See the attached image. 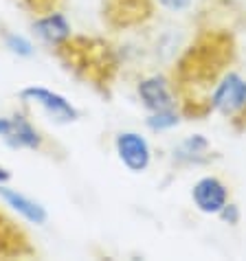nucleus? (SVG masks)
Instances as JSON below:
<instances>
[{
  "instance_id": "6e6552de",
  "label": "nucleus",
  "mask_w": 246,
  "mask_h": 261,
  "mask_svg": "<svg viewBox=\"0 0 246 261\" xmlns=\"http://www.w3.org/2000/svg\"><path fill=\"white\" fill-rule=\"evenodd\" d=\"M35 33L40 35L48 44H64L70 38V24L62 13H46V16H38V20L33 22Z\"/></svg>"
},
{
  "instance_id": "20e7f679",
  "label": "nucleus",
  "mask_w": 246,
  "mask_h": 261,
  "mask_svg": "<svg viewBox=\"0 0 246 261\" xmlns=\"http://www.w3.org/2000/svg\"><path fill=\"white\" fill-rule=\"evenodd\" d=\"M114 147H117L119 161L128 167L130 171L141 173L150 167L152 161V149L150 143L143 139L141 134L136 132H121L114 141Z\"/></svg>"
},
{
  "instance_id": "f03ea898",
  "label": "nucleus",
  "mask_w": 246,
  "mask_h": 261,
  "mask_svg": "<svg viewBox=\"0 0 246 261\" xmlns=\"http://www.w3.org/2000/svg\"><path fill=\"white\" fill-rule=\"evenodd\" d=\"M20 97L24 101H31V103H38L42 110L46 114H51L57 123H73L79 119L77 108L53 90L40 88V86H29V88H24L20 92Z\"/></svg>"
},
{
  "instance_id": "2eb2a0df",
  "label": "nucleus",
  "mask_w": 246,
  "mask_h": 261,
  "mask_svg": "<svg viewBox=\"0 0 246 261\" xmlns=\"http://www.w3.org/2000/svg\"><path fill=\"white\" fill-rule=\"evenodd\" d=\"M9 180H11V171H9V169H5V167H0V185L9 182Z\"/></svg>"
},
{
  "instance_id": "39448f33",
  "label": "nucleus",
  "mask_w": 246,
  "mask_h": 261,
  "mask_svg": "<svg viewBox=\"0 0 246 261\" xmlns=\"http://www.w3.org/2000/svg\"><path fill=\"white\" fill-rule=\"evenodd\" d=\"M191 198L200 213L218 215L224 208V204L229 202V189L224 187L222 180H218L215 176H205L193 185Z\"/></svg>"
},
{
  "instance_id": "ddd939ff",
  "label": "nucleus",
  "mask_w": 246,
  "mask_h": 261,
  "mask_svg": "<svg viewBox=\"0 0 246 261\" xmlns=\"http://www.w3.org/2000/svg\"><path fill=\"white\" fill-rule=\"evenodd\" d=\"M218 215H220L227 224H237V222H240V208H237L235 204H229V202L224 204V208H222Z\"/></svg>"
},
{
  "instance_id": "423d86ee",
  "label": "nucleus",
  "mask_w": 246,
  "mask_h": 261,
  "mask_svg": "<svg viewBox=\"0 0 246 261\" xmlns=\"http://www.w3.org/2000/svg\"><path fill=\"white\" fill-rule=\"evenodd\" d=\"M139 97L143 101V106L147 108L150 112H158V110H171L176 106L171 95V88L165 77H147L139 84Z\"/></svg>"
},
{
  "instance_id": "f257e3e1",
  "label": "nucleus",
  "mask_w": 246,
  "mask_h": 261,
  "mask_svg": "<svg viewBox=\"0 0 246 261\" xmlns=\"http://www.w3.org/2000/svg\"><path fill=\"white\" fill-rule=\"evenodd\" d=\"M211 108L224 117L233 119L246 110V82L237 72H229L215 86L211 95Z\"/></svg>"
},
{
  "instance_id": "9b49d317",
  "label": "nucleus",
  "mask_w": 246,
  "mask_h": 261,
  "mask_svg": "<svg viewBox=\"0 0 246 261\" xmlns=\"http://www.w3.org/2000/svg\"><path fill=\"white\" fill-rule=\"evenodd\" d=\"M18 3L22 5L27 11L35 13V16H46V13H53L60 9V5L64 0H18Z\"/></svg>"
},
{
  "instance_id": "0eeeda50",
  "label": "nucleus",
  "mask_w": 246,
  "mask_h": 261,
  "mask_svg": "<svg viewBox=\"0 0 246 261\" xmlns=\"http://www.w3.org/2000/svg\"><path fill=\"white\" fill-rule=\"evenodd\" d=\"M0 198H3L7 204H9L13 211H18L20 215L24 217V220H29L31 224H44L46 222V208L38 204L35 200L27 198L24 193H20L16 189H9V187H3L0 185Z\"/></svg>"
},
{
  "instance_id": "9d476101",
  "label": "nucleus",
  "mask_w": 246,
  "mask_h": 261,
  "mask_svg": "<svg viewBox=\"0 0 246 261\" xmlns=\"http://www.w3.org/2000/svg\"><path fill=\"white\" fill-rule=\"evenodd\" d=\"M209 149V143L207 139H202L200 134L191 136V139H187L183 145L178 147V158H185V161H198L200 154H205V151Z\"/></svg>"
},
{
  "instance_id": "4468645a",
  "label": "nucleus",
  "mask_w": 246,
  "mask_h": 261,
  "mask_svg": "<svg viewBox=\"0 0 246 261\" xmlns=\"http://www.w3.org/2000/svg\"><path fill=\"white\" fill-rule=\"evenodd\" d=\"M161 3V7H165V9H169V11H185V9H189L193 0H158Z\"/></svg>"
},
{
  "instance_id": "f8f14e48",
  "label": "nucleus",
  "mask_w": 246,
  "mask_h": 261,
  "mask_svg": "<svg viewBox=\"0 0 246 261\" xmlns=\"http://www.w3.org/2000/svg\"><path fill=\"white\" fill-rule=\"evenodd\" d=\"M7 46H9L13 53H18V55H24L29 57L33 53V46H31V42L24 40L22 35H7Z\"/></svg>"
},
{
  "instance_id": "1a4fd4ad",
  "label": "nucleus",
  "mask_w": 246,
  "mask_h": 261,
  "mask_svg": "<svg viewBox=\"0 0 246 261\" xmlns=\"http://www.w3.org/2000/svg\"><path fill=\"white\" fill-rule=\"evenodd\" d=\"M178 121H180V117L174 108L171 110H158V112H152L147 117V127L154 129V132H163V129L176 127Z\"/></svg>"
},
{
  "instance_id": "7ed1b4c3",
  "label": "nucleus",
  "mask_w": 246,
  "mask_h": 261,
  "mask_svg": "<svg viewBox=\"0 0 246 261\" xmlns=\"http://www.w3.org/2000/svg\"><path fill=\"white\" fill-rule=\"evenodd\" d=\"M0 139L13 149H40L42 134L22 114L0 117Z\"/></svg>"
}]
</instances>
